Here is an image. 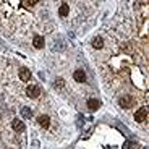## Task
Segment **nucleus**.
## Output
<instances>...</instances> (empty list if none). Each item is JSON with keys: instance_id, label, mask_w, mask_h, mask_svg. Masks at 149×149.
Masks as SVG:
<instances>
[{"instance_id": "obj_1", "label": "nucleus", "mask_w": 149, "mask_h": 149, "mask_svg": "<svg viewBox=\"0 0 149 149\" xmlns=\"http://www.w3.org/2000/svg\"><path fill=\"white\" fill-rule=\"evenodd\" d=\"M118 104H120V107H122V109H130V107H133L134 99L130 96V94H125V96H122L118 99Z\"/></svg>"}, {"instance_id": "obj_2", "label": "nucleus", "mask_w": 149, "mask_h": 149, "mask_svg": "<svg viewBox=\"0 0 149 149\" xmlns=\"http://www.w3.org/2000/svg\"><path fill=\"white\" fill-rule=\"evenodd\" d=\"M134 120H136L138 123L146 122V120H148V109H146V107H139L138 110L134 112Z\"/></svg>"}, {"instance_id": "obj_3", "label": "nucleus", "mask_w": 149, "mask_h": 149, "mask_svg": "<svg viewBox=\"0 0 149 149\" xmlns=\"http://www.w3.org/2000/svg\"><path fill=\"white\" fill-rule=\"evenodd\" d=\"M26 94H28V97H31V99H36V97H39V94H41V88L36 86V84H31V86H28Z\"/></svg>"}, {"instance_id": "obj_4", "label": "nucleus", "mask_w": 149, "mask_h": 149, "mask_svg": "<svg viewBox=\"0 0 149 149\" xmlns=\"http://www.w3.org/2000/svg\"><path fill=\"white\" fill-rule=\"evenodd\" d=\"M11 128H13L15 131H18V133H23V131L26 130V127H24V123H23L21 120H18V118L11 122Z\"/></svg>"}, {"instance_id": "obj_5", "label": "nucleus", "mask_w": 149, "mask_h": 149, "mask_svg": "<svg viewBox=\"0 0 149 149\" xmlns=\"http://www.w3.org/2000/svg\"><path fill=\"white\" fill-rule=\"evenodd\" d=\"M73 78H74V81H78V83H84L86 81V73H84V70H76L73 73Z\"/></svg>"}, {"instance_id": "obj_6", "label": "nucleus", "mask_w": 149, "mask_h": 149, "mask_svg": "<svg viewBox=\"0 0 149 149\" xmlns=\"http://www.w3.org/2000/svg\"><path fill=\"white\" fill-rule=\"evenodd\" d=\"M19 79H21V81H29L31 71L28 70V68H21V70H19Z\"/></svg>"}, {"instance_id": "obj_7", "label": "nucleus", "mask_w": 149, "mask_h": 149, "mask_svg": "<svg viewBox=\"0 0 149 149\" xmlns=\"http://www.w3.org/2000/svg\"><path fill=\"white\" fill-rule=\"evenodd\" d=\"M88 107H89V110H97V109L101 107V101L99 99H89L88 101Z\"/></svg>"}, {"instance_id": "obj_8", "label": "nucleus", "mask_w": 149, "mask_h": 149, "mask_svg": "<svg viewBox=\"0 0 149 149\" xmlns=\"http://www.w3.org/2000/svg\"><path fill=\"white\" fill-rule=\"evenodd\" d=\"M37 122H39V125H41L42 128H49V127H50V118H49L47 115H41L39 118H37Z\"/></svg>"}, {"instance_id": "obj_9", "label": "nucleus", "mask_w": 149, "mask_h": 149, "mask_svg": "<svg viewBox=\"0 0 149 149\" xmlns=\"http://www.w3.org/2000/svg\"><path fill=\"white\" fill-rule=\"evenodd\" d=\"M33 44H34V47H36V49H42V47H44V37H42V36H34Z\"/></svg>"}, {"instance_id": "obj_10", "label": "nucleus", "mask_w": 149, "mask_h": 149, "mask_svg": "<svg viewBox=\"0 0 149 149\" xmlns=\"http://www.w3.org/2000/svg\"><path fill=\"white\" fill-rule=\"evenodd\" d=\"M70 13V7H68V3H62L58 8V15L62 16V18H65V16Z\"/></svg>"}, {"instance_id": "obj_11", "label": "nucleus", "mask_w": 149, "mask_h": 149, "mask_svg": "<svg viewBox=\"0 0 149 149\" xmlns=\"http://www.w3.org/2000/svg\"><path fill=\"white\" fill-rule=\"evenodd\" d=\"M93 47L94 49H102V47H104V41H102V37H99V36L94 37V39H93Z\"/></svg>"}, {"instance_id": "obj_12", "label": "nucleus", "mask_w": 149, "mask_h": 149, "mask_svg": "<svg viewBox=\"0 0 149 149\" xmlns=\"http://www.w3.org/2000/svg\"><path fill=\"white\" fill-rule=\"evenodd\" d=\"M21 117L23 118H31V117H33L31 107H21Z\"/></svg>"}, {"instance_id": "obj_13", "label": "nucleus", "mask_w": 149, "mask_h": 149, "mask_svg": "<svg viewBox=\"0 0 149 149\" xmlns=\"http://www.w3.org/2000/svg\"><path fill=\"white\" fill-rule=\"evenodd\" d=\"M21 3H23V7H26V8H33L37 3V0H21Z\"/></svg>"}, {"instance_id": "obj_14", "label": "nucleus", "mask_w": 149, "mask_h": 149, "mask_svg": "<svg viewBox=\"0 0 149 149\" xmlns=\"http://www.w3.org/2000/svg\"><path fill=\"white\" fill-rule=\"evenodd\" d=\"M63 84H65L63 78H57L55 83H54V86H55V88H63Z\"/></svg>"}, {"instance_id": "obj_15", "label": "nucleus", "mask_w": 149, "mask_h": 149, "mask_svg": "<svg viewBox=\"0 0 149 149\" xmlns=\"http://www.w3.org/2000/svg\"><path fill=\"white\" fill-rule=\"evenodd\" d=\"M63 47H65L63 41H62V39H58V44H55V45H54V50H62Z\"/></svg>"}, {"instance_id": "obj_16", "label": "nucleus", "mask_w": 149, "mask_h": 149, "mask_svg": "<svg viewBox=\"0 0 149 149\" xmlns=\"http://www.w3.org/2000/svg\"><path fill=\"white\" fill-rule=\"evenodd\" d=\"M123 149H131V143H130V141H127L125 144H123Z\"/></svg>"}, {"instance_id": "obj_17", "label": "nucleus", "mask_w": 149, "mask_h": 149, "mask_svg": "<svg viewBox=\"0 0 149 149\" xmlns=\"http://www.w3.org/2000/svg\"><path fill=\"white\" fill-rule=\"evenodd\" d=\"M37 146H39V143L34 141V143H33V149H37Z\"/></svg>"}]
</instances>
